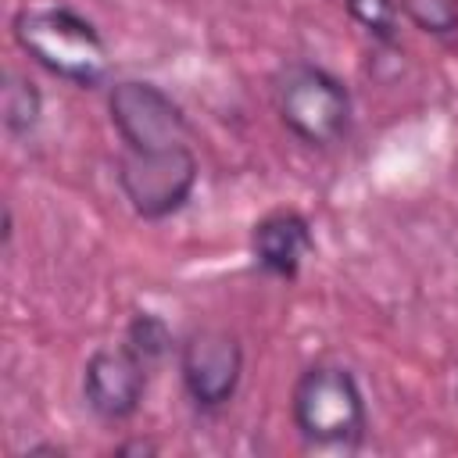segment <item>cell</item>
<instances>
[{
    "label": "cell",
    "mask_w": 458,
    "mask_h": 458,
    "mask_svg": "<svg viewBox=\"0 0 458 458\" xmlns=\"http://www.w3.org/2000/svg\"><path fill=\"white\" fill-rule=\"evenodd\" d=\"M14 43L54 79L93 89L107 79V47L97 25L68 4H32L11 18Z\"/></svg>",
    "instance_id": "1"
},
{
    "label": "cell",
    "mask_w": 458,
    "mask_h": 458,
    "mask_svg": "<svg viewBox=\"0 0 458 458\" xmlns=\"http://www.w3.org/2000/svg\"><path fill=\"white\" fill-rule=\"evenodd\" d=\"M290 419L308 447L358 451L369 433L365 390L347 365L315 361L293 383Z\"/></svg>",
    "instance_id": "2"
},
{
    "label": "cell",
    "mask_w": 458,
    "mask_h": 458,
    "mask_svg": "<svg viewBox=\"0 0 458 458\" xmlns=\"http://www.w3.org/2000/svg\"><path fill=\"white\" fill-rule=\"evenodd\" d=\"M276 114L304 147L329 150L347 140L354 100L340 75L311 61H290L272 82Z\"/></svg>",
    "instance_id": "3"
},
{
    "label": "cell",
    "mask_w": 458,
    "mask_h": 458,
    "mask_svg": "<svg viewBox=\"0 0 458 458\" xmlns=\"http://www.w3.org/2000/svg\"><path fill=\"white\" fill-rule=\"evenodd\" d=\"M200 161L193 143L165 150H122L118 154V190L136 218L161 222L186 208L197 190Z\"/></svg>",
    "instance_id": "4"
},
{
    "label": "cell",
    "mask_w": 458,
    "mask_h": 458,
    "mask_svg": "<svg viewBox=\"0 0 458 458\" xmlns=\"http://www.w3.org/2000/svg\"><path fill=\"white\" fill-rule=\"evenodd\" d=\"M107 118L122 150H165L193 143V129L179 100L147 79H118L107 89Z\"/></svg>",
    "instance_id": "5"
},
{
    "label": "cell",
    "mask_w": 458,
    "mask_h": 458,
    "mask_svg": "<svg viewBox=\"0 0 458 458\" xmlns=\"http://www.w3.org/2000/svg\"><path fill=\"white\" fill-rule=\"evenodd\" d=\"M179 379L190 404L204 415L222 411L243 379V347L236 333L200 326L179 344Z\"/></svg>",
    "instance_id": "6"
},
{
    "label": "cell",
    "mask_w": 458,
    "mask_h": 458,
    "mask_svg": "<svg viewBox=\"0 0 458 458\" xmlns=\"http://www.w3.org/2000/svg\"><path fill=\"white\" fill-rule=\"evenodd\" d=\"M150 365L122 340L118 347H97L82 365V401L104 422H125L140 411Z\"/></svg>",
    "instance_id": "7"
},
{
    "label": "cell",
    "mask_w": 458,
    "mask_h": 458,
    "mask_svg": "<svg viewBox=\"0 0 458 458\" xmlns=\"http://www.w3.org/2000/svg\"><path fill=\"white\" fill-rule=\"evenodd\" d=\"M315 254L311 222L293 208H276L261 215L250 229V258L272 279H297L304 261Z\"/></svg>",
    "instance_id": "8"
},
{
    "label": "cell",
    "mask_w": 458,
    "mask_h": 458,
    "mask_svg": "<svg viewBox=\"0 0 458 458\" xmlns=\"http://www.w3.org/2000/svg\"><path fill=\"white\" fill-rule=\"evenodd\" d=\"M0 114H4V129L11 136H29L39 125V114H43V93H39V86L29 75H21V72H4Z\"/></svg>",
    "instance_id": "9"
},
{
    "label": "cell",
    "mask_w": 458,
    "mask_h": 458,
    "mask_svg": "<svg viewBox=\"0 0 458 458\" xmlns=\"http://www.w3.org/2000/svg\"><path fill=\"white\" fill-rule=\"evenodd\" d=\"M125 344L154 369L157 361L168 358L175 336H172V329H168V322H165L161 315H154V311H136V315L129 318V326H125Z\"/></svg>",
    "instance_id": "10"
},
{
    "label": "cell",
    "mask_w": 458,
    "mask_h": 458,
    "mask_svg": "<svg viewBox=\"0 0 458 458\" xmlns=\"http://www.w3.org/2000/svg\"><path fill=\"white\" fill-rule=\"evenodd\" d=\"M347 14L354 18V25H361V32L372 36V43H397V18L401 7L397 0H344Z\"/></svg>",
    "instance_id": "11"
},
{
    "label": "cell",
    "mask_w": 458,
    "mask_h": 458,
    "mask_svg": "<svg viewBox=\"0 0 458 458\" xmlns=\"http://www.w3.org/2000/svg\"><path fill=\"white\" fill-rule=\"evenodd\" d=\"M397 7L426 36L447 39L458 32V0H397Z\"/></svg>",
    "instance_id": "12"
},
{
    "label": "cell",
    "mask_w": 458,
    "mask_h": 458,
    "mask_svg": "<svg viewBox=\"0 0 458 458\" xmlns=\"http://www.w3.org/2000/svg\"><path fill=\"white\" fill-rule=\"evenodd\" d=\"M114 454H157V444H154V440H143V437H136V440H125V444H118V447H114Z\"/></svg>",
    "instance_id": "13"
},
{
    "label": "cell",
    "mask_w": 458,
    "mask_h": 458,
    "mask_svg": "<svg viewBox=\"0 0 458 458\" xmlns=\"http://www.w3.org/2000/svg\"><path fill=\"white\" fill-rule=\"evenodd\" d=\"M454 397H458V386H454Z\"/></svg>",
    "instance_id": "14"
}]
</instances>
